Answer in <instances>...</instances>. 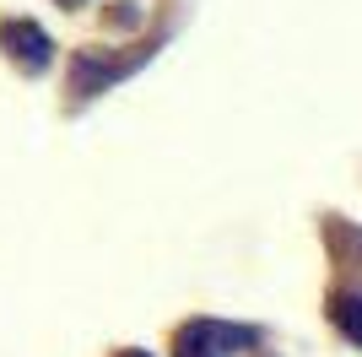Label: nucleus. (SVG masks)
Wrapping results in <instances>:
<instances>
[{
    "label": "nucleus",
    "mask_w": 362,
    "mask_h": 357,
    "mask_svg": "<svg viewBox=\"0 0 362 357\" xmlns=\"http://www.w3.org/2000/svg\"><path fill=\"white\" fill-rule=\"evenodd\" d=\"M124 357H146V352H124Z\"/></svg>",
    "instance_id": "20e7f679"
},
{
    "label": "nucleus",
    "mask_w": 362,
    "mask_h": 357,
    "mask_svg": "<svg viewBox=\"0 0 362 357\" xmlns=\"http://www.w3.org/2000/svg\"><path fill=\"white\" fill-rule=\"evenodd\" d=\"M335 330L351 346H362V293H341L335 298Z\"/></svg>",
    "instance_id": "7ed1b4c3"
},
{
    "label": "nucleus",
    "mask_w": 362,
    "mask_h": 357,
    "mask_svg": "<svg viewBox=\"0 0 362 357\" xmlns=\"http://www.w3.org/2000/svg\"><path fill=\"white\" fill-rule=\"evenodd\" d=\"M6 38H16V44H22V49H16V60H22L28 71H44V65H49V38L33 28V22H28V28H22V22H16V28H6Z\"/></svg>",
    "instance_id": "f03ea898"
},
{
    "label": "nucleus",
    "mask_w": 362,
    "mask_h": 357,
    "mask_svg": "<svg viewBox=\"0 0 362 357\" xmlns=\"http://www.w3.org/2000/svg\"><path fill=\"white\" fill-rule=\"evenodd\" d=\"M249 336L243 330H227V325H216V319H200V325H189L184 330V352L179 357H233V346H243Z\"/></svg>",
    "instance_id": "f257e3e1"
}]
</instances>
